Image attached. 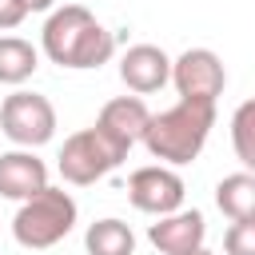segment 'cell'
<instances>
[{"label": "cell", "instance_id": "cell-18", "mask_svg": "<svg viewBox=\"0 0 255 255\" xmlns=\"http://www.w3.org/2000/svg\"><path fill=\"white\" fill-rule=\"evenodd\" d=\"M20 4H24L28 12H48V8L56 4V0H20Z\"/></svg>", "mask_w": 255, "mask_h": 255}, {"label": "cell", "instance_id": "cell-8", "mask_svg": "<svg viewBox=\"0 0 255 255\" xmlns=\"http://www.w3.org/2000/svg\"><path fill=\"white\" fill-rule=\"evenodd\" d=\"M147 120H151V112H147V104H143L139 96H116V100H108V104L100 108L96 128H100L120 151H131V143L143 139Z\"/></svg>", "mask_w": 255, "mask_h": 255}, {"label": "cell", "instance_id": "cell-1", "mask_svg": "<svg viewBox=\"0 0 255 255\" xmlns=\"http://www.w3.org/2000/svg\"><path fill=\"white\" fill-rule=\"evenodd\" d=\"M40 40H44V56H48L52 64L76 68V72L100 68V64H108L112 52H116L112 32H108L84 4H64V8H56V12L48 16Z\"/></svg>", "mask_w": 255, "mask_h": 255}, {"label": "cell", "instance_id": "cell-19", "mask_svg": "<svg viewBox=\"0 0 255 255\" xmlns=\"http://www.w3.org/2000/svg\"><path fill=\"white\" fill-rule=\"evenodd\" d=\"M191 255H211V251H207V247H199V251H191Z\"/></svg>", "mask_w": 255, "mask_h": 255}, {"label": "cell", "instance_id": "cell-6", "mask_svg": "<svg viewBox=\"0 0 255 255\" xmlns=\"http://www.w3.org/2000/svg\"><path fill=\"white\" fill-rule=\"evenodd\" d=\"M171 84H175L179 100L215 104L227 88V72L211 48H187L179 60H171Z\"/></svg>", "mask_w": 255, "mask_h": 255}, {"label": "cell", "instance_id": "cell-16", "mask_svg": "<svg viewBox=\"0 0 255 255\" xmlns=\"http://www.w3.org/2000/svg\"><path fill=\"white\" fill-rule=\"evenodd\" d=\"M223 251L227 255H255V219L231 223L227 235H223Z\"/></svg>", "mask_w": 255, "mask_h": 255}, {"label": "cell", "instance_id": "cell-10", "mask_svg": "<svg viewBox=\"0 0 255 255\" xmlns=\"http://www.w3.org/2000/svg\"><path fill=\"white\" fill-rule=\"evenodd\" d=\"M120 80H124L135 96H151V92H159V88L171 80V60H167V52L155 48V44H135V48H128L124 60H120Z\"/></svg>", "mask_w": 255, "mask_h": 255}, {"label": "cell", "instance_id": "cell-13", "mask_svg": "<svg viewBox=\"0 0 255 255\" xmlns=\"http://www.w3.org/2000/svg\"><path fill=\"white\" fill-rule=\"evenodd\" d=\"M84 247L88 255H135V235L124 219H96L84 231Z\"/></svg>", "mask_w": 255, "mask_h": 255}, {"label": "cell", "instance_id": "cell-4", "mask_svg": "<svg viewBox=\"0 0 255 255\" xmlns=\"http://www.w3.org/2000/svg\"><path fill=\"white\" fill-rule=\"evenodd\" d=\"M124 155H128V151H120V147L92 124V128L72 131V135L64 139V147H60V175H64L68 183H76V187H88V183L104 179L112 167H120Z\"/></svg>", "mask_w": 255, "mask_h": 255}, {"label": "cell", "instance_id": "cell-11", "mask_svg": "<svg viewBox=\"0 0 255 255\" xmlns=\"http://www.w3.org/2000/svg\"><path fill=\"white\" fill-rule=\"evenodd\" d=\"M48 187V167L40 155H32L28 147H16V151H4L0 155V195L4 199H32Z\"/></svg>", "mask_w": 255, "mask_h": 255}, {"label": "cell", "instance_id": "cell-12", "mask_svg": "<svg viewBox=\"0 0 255 255\" xmlns=\"http://www.w3.org/2000/svg\"><path fill=\"white\" fill-rule=\"evenodd\" d=\"M215 207L239 223V219H255V171H235L223 175L215 183Z\"/></svg>", "mask_w": 255, "mask_h": 255}, {"label": "cell", "instance_id": "cell-2", "mask_svg": "<svg viewBox=\"0 0 255 255\" xmlns=\"http://www.w3.org/2000/svg\"><path fill=\"white\" fill-rule=\"evenodd\" d=\"M215 128V104H199V100H179L167 112L151 116L143 128V147L163 159V167H179L199 159L207 135Z\"/></svg>", "mask_w": 255, "mask_h": 255}, {"label": "cell", "instance_id": "cell-3", "mask_svg": "<svg viewBox=\"0 0 255 255\" xmlns=\"http://www.w3.org/2000/svg\"><path fill=\"white\" fill-rule=\"evenodd\" d=\"M76 227V199L64 191V187H44L40 195L24 199L16 219H12V235L20 247H32V251H44V247H56L68 231Z\"/></svg>", "mask_w": 255, "mask_h": 255}, {"label": "cell", "instance_id": "cell-17", "mask_svg": "<svg viewBox=\"0 0 255 255\" xmlns=\"http://www.w3.org/2000/svg\"><path fill=\"white\" fill-rule=\"evenodd\" d=\"M24 16H28V8H24L20 0H0V32L20 28V24H24Z\"/></svg>", "mask_w": 255, "mask_h": 255}, {"label": "cell", "instance_id": "cell-14", "mask_svg": "<svg viewBox=\"0 0 255 255\" xmlns=\"http://www.w3.org/2000/svg\"><path fill=\"white\" fill-rule=\"evenodd\" d=\"M40 68V52L20 36H0V84H24Z\"/></svg>", "mask_w": 255, "mask_h": 255}, {"label": "cell", "instance_id": "cell-5", "mask_svg": "<svg viewBox=\"0 0 255 255\" xmlns=\"http://www.w3.org/2000/svg\"><path fill=\"white\" fill-rule=\"evenodd\" d=\"M0 131L16 147H44L56 135V108L40 92H12L0 104Z\"/></svg>", "mask_w": 255, "mask_h": 255}, {"label": "cell", "instance_id": "cell-15", "mask_svg": "<svg viewBox=\"0 0 255 255\" xmlns=\"http://www.w3.org/2000/svg\"><path fill=\"white\" fill-rule=\"evenodd\" d=\"M231 147H235V159L247 171H255V100H243L231 112Z\"/></svg>", "mask_w": 255, "mask_h": 255}, {"label": "cell", "instance_id": "cell-9", "mask_svg": "<svg viewBox=\"0 0 255 255\" xmlns=\"http://www.w3.org/2000/svg\"><path fill=\"white\" fill-rule=\"evenodd\" d=\"M203 235H207V223L203 215L191 207V211H171V215H159L151 227H147V239L155 243V251L163 255H191L203 247Z\"/></svg>", "mask_w": 255, "mask_h": 255}, {"label": "cell", "instance_id": "cell-7", "mask_svg": "<svg viewBox=\"0 0 255 255\" xmlns=\"http://www.w3.org/2000/svg\"><path fill=\"white\" fill-rule=\"evenodd\" d=\"M183 195H187L183 179H179L171 167H163V163L139 167V171H131V179H128V199H131V207H135V211H147V215H155V219L179 211V207H183Z\"/></svg>", "mask_w": 255, "mask_h": 255}]
</instances>
